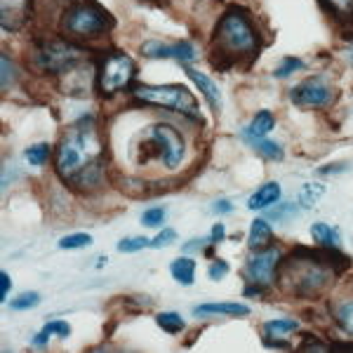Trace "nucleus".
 Returning <instances> with one entry per match:
<instances>
[{"mask_svg":"<svg viewBox=\"0 0 353 353\" xmlns=\"http://www.w3.org/2000/svg\"><path fill=\"white\" fill-rule=\"evenodd\" d=\"M170 273H172V278L179 285L191 288L193 283H196V259H193L191 254H181V257L172 259Z\"/></svg>","mask_w":353,"mask_h":353,"instance_id":"obj_19","label":"nucleus"},{"mask_svg":"<svg viewBox=\"0 0 353 353\" xmlns=\"http://www.w3.org/2000/svg\"><path fill=\"white\" fill-rule=\"evenodd\" d=\"M139 52L146 57V59H176L181 64H191L196 57V48L189 41H176V43H165V41H146L141 43Z\"/></svg>","mask_w":353,"mask_h":353,"instance_id":"obj_11","label":"nucleus"},{"mask_svg":"<svg viewBox=\"0 0 353 353\" xmlns=\"http://www.w3.org/2000/svg\"><path fill=\"white\" fill-rule=\"evenodd\" d=\"M137 81V64L128 52L109 50L97 61V92L106 99L125 94L134 88Z\"/></svg>","mask_w":353,"mask_h":353,"instance_id":"obj_8","label":"nucleus"},{"mask_svg":"<svg viewBox=\"0 0 353 353\" xmlns=\"http://www.w3.org/2000/svg\"><path fill=\"white\" fill-rule=\"evenodd\" d=\"M130 97L137 104L163 111L168 109L181 116L184 121L201 123V104L186 85H134L130 90Z\"/></svg>","mask_w":353,"mask_h":353,"instance_id":"obj_7","label":"nucleus"},{"mask_svg":"<svg viewBox=\"0 0 353 353\" xmlns=\"http://www.w3.org/2000/svg\"><path fill=\"white\" fill-rule=\"evenodd\" d=\"M299 327L301 325L297 318H273L261 325V332H264V339H285L288 334L297 332Z\"/></svg>","mask_w":353,"mask_h":353,"instance_id":"obj_21","label":"nucleus"},{"mask_svg":"<svg viewBox=\"0 0 353 353\" xmlns=\"http://www.w3.org/2000/svg\"><path fill=\"white\" fill-rule=\"evenodd\" d=\"M321 5L337 24H353V0H321Z\"/></svg>","mask_w":353,"mask_h":353,"instance_id":"obj_22","label":"nucleus"},{"mask_svg":"<svg viewBox=\"0 0 353 353\" xmlns=\"http://www.w3.org/2000/svg\"><path fill=\"white\" fill-rule=\"evenodd\" d=\"M41 304V294L33 292V290H28V292H21L17 294V297L10 301V306H12V311H31L36 309V306Z\"/></svg>","mask_w":353,"mask_h":353,"instance_id":"obj_31","label":"nucleus"},{"mask_svg":"<svg viewBox=\"0 0 353 353\" xmlns=\"http://www.w3.org/2000/svg\"><path fill=\"white\" fill-rule=\"evenodd\" d=\"M325 196V186L323 184H316V181H306L304 186L299 189V196H297V205L301 210H311L321 198Z\"/></svg>","mask_w":353,"mask_h":353,"instance_id":"obj_24","label":"nucleus"},{"mask_svg":"<svg viewBox=\"0 0 353 353\" xmlns=\"http://www.w3.org/2000/svg\"><path fill=\"white\" fill-rule=\"evenodd\" d=\"M50 339H52V337H50V334L45 332V330H41V332H38L36 337H33L31 344H33V346H38V349H43V346H48V344H50Z\"/></svg>","mask_w":353,"mask_h":353,"instance_id":"obj_42","label":"nucleus"},{"mask_svg":"<svg viewBox=\"0 0 353 353\" xmlns=\"http://www.w3.org/2000/svg\"><path fill=\"white\" fill-rule=\"evenodd\" d=\"M281 196H283L281 184H278V181H266V184H261L259 189L248 198V210H252V212H261V210L276 205L278 201H281Z\"/></svg>","mask_w":353,"mask_h":353,"instance_id":"obj_17","label":"nucleus"},{"mask_svg":"<svg viewBox=\"0 0 353 353\" xmlns=\"http://www.w3.org/2000/svg\"><path fill=\"white\" fill-rule=\"evenodd\" d=\"M116 26V19L106 8L94 0H68L57 14V31L59 36L73 43H90L106 38Z\"/></svg>","mask_w":353,"mask_h":353,"instance_id":"obj_5","label":"nucleus"},{"mask_svg":"<svg viewBox=\"0 0 353 353\" xmlns=\"http://www.w3.org/2000/svg\"><path fill=\"white\" fill-rule=\"evenodd\" d=\"M156 323H158V327H161L163 332H168V334H179V332H184V327H186V321L176 311L158 313Z\"/></svg>","mask_w":353,"mask_h":353,"instance_id":"obj_26","label":"nucleus"},{"mask_svg":"<svg viewBox=\"0 0 353 353\" xmlns=\"http://www.w3.org/2000/svg\"><path fill=\"white\" fill-rule=\"evenodd\" d=\"M10 288H12V278H10L8 271H3V273H0V299H3V301H8Z\"/></svg>","mask_w":353,"mask_h":353,"instance_id":"obj_39","label":"nucleus"},{"mask_svg":"<svg viewBox=\"0 0 353 353\" xmlns=\"http://www.w3.org/2000/svg\"><path fill=\"white\" fill-rule=\"evenodd\" d=\"M212 212L214 214H231L233 212V203L226 201V198H219V201L212 203Z\"/></svg>","mask_w":353,"mask_h":353,"instance_id":"obj_40","label":"nucleus"},{"mask_svg":"<svg viewBox=\"0 0 353 353\" xmlns=\"http://www.w3.org/2000/svg\"><path fill=\"white\" fill-rule=\"evenodd\" d=\"M144 3H168V0H144Z\"/></svg>","mask_w":353,"mask_h":353,"instance_id":"obj_43","label":"nucleus"},{"mask_svg":"<svg viewBox=\"0 0 353 353\" xmlns=\"http://www.w3.org/2000/svg\"><path fill=\"white\" fill-rule=\"evenodd\" d=\"M189 156V141L181 128L170 121H153L130 141V158L137 168H158L174 174L184 168Z\"/></svg>","mask_w":353,"mask_h":353,"instance_id":"obj_2","label":"nucleus"},{"mask_svg":"<svg viewBox=\"0 0 353 353\" xmlns=\"http://www.w3.org/2000/svg\"><path fill=\"white\" fill-rule=\"evenodd\" d=\"M297 208H299L297 203H281L278 205V210L266 208V219H273V221H278V224H285V221H290L292 217H297L299 214Z\"/></svg>","mask_w":353,"mask_h":353,"instance_id":"obj_28","label":"nucleus"},{"mask_svg":"<svg viewBox=\"0 0 353 353\" xmlns=\"http://www.w3.org/2000/svg\"><path fill=\"white\" fill-rule=\"evenodd\" d=\"M311 238L321 250H341V245H344V238H341L337 226H330L325 221H313Z\"/></svg>","mask_w":353,"mask_h":353,"instance_id":"obj_18","label":"nucleus"},{"mask_svg":"<svg viewBox=\"0 0 353 353\" xmlns=\"http://www.w3.org/2000/svg\"><path fill=\"white\" fill-rule=\"evenodd\" d=\"M273 128H276V116H273L271 111H259L257 116L252 118L245 128L241 130V137L245 144L252 146L257 139H264V137H269L273 132Z\"/></svg>","mask_w":353,"mask_h":353,"instance_id":"obj_16","label":"nucleus"},{"mask_svg":"<svg viewBox=\"0 0 353 353\" xmlns=\"http://www.w3.org/2000/svg\"><path fill=\"white\" fill-rule=\"evenodd\" d=\"M330 313H332V323L346 339H353V294H344V297L332 299L330 304Z\"/></svg>","mask_w":353,"mask_h":353,"instance_id":"obj_14","label":"nucleus"},{"mask_svg":"<svg viewBox=\"0 0 353 353\" xmlns=\"http://www.w3.org/2000/svg\"><path fill=\"white\" fill-rule=\"evenodd\" d=\"M283 264V250L281 245H266V248L252 250V254L245 261V278L248 283L261 288H273L278 283V273Z\"/></svg>","mask_w":353,"mask_h":353,"instance_id":"obj_10","label":"nucleus"},{"mask_svg":"<svg viewBox=\"0 0 353 353\" xmlns=\"http://www.w3.org/2000/svg\"><path fill=\"white\" fill-rule=\"evenodd\" d=\"M231 273V266H229V261L226 259H214L212 264H210V269H208V276H210V281H224L226 276Z\"/></svg>","mask_w":353,"mask_h":353,"instance_id":"obj_36","label":"nucleus"},{"mask_svg":"<svg viewBox=\"0 0 353 353\" xmlns=\"http://www.w3.org/2000/svg\"><path fill=\"white\" fill-rule=\"evenodd\" d=\"M196 318H210V316H229V318H243L250 316V306L241 301H210L193 309Z\"/></svg>","mask_w":353,"mask_h":353,"instance_id":"obj_15","label":"nucleus"},{"mask_svg":"<svg viewBox=\"0 0 353 353\" xmlns=\"http://www.w3.org/2000/svg\"><path fill=\"white\" fill-rule=\"evenodd\" d=\"M45 332L50 334L52 339H66L68 334H71V325H68L66 321H59V318H54V321H48L45 323Z\"/></svg>","mask_w":353,"mask_h":353,"instance_id":"obj_34","label":"nucleus"},{"mask_svg":"<svg viewBox=\"0 0 353 353\" xmlns=\"http://www.w3.org/2000/svg\"><path fill=\"white\" fill-rule=\"evenodd\" d=\"M334 278H337V271L330 264L325 250L311 252V250L304 248L294 250L288 259L283 257L281 273H278V283L304 299L321 297L332 285Z\"/></svg>","mask_w":353,"mask_h":353,"instance_id":"obj_4","label":"nucleus"},{"mask_svg":"<svg viewBox=\"0 0 353 353\" xmlns=\"http://www.w3.org/2000/svg\"><path fill=\"white\" fill-rule=\"evenodd\" d=\"M52 146L45 144V141H41V144H33L28 146V149L24 151V158L26 163L31 165V168H45V165L50 163V156H52Z\"/></svg>","mask_w":353,"mask_h":353,"instance_id":"obj_25","label":"nucleus"},{"mask_svg":"<svg viewBox=\"0 0 353 353\" xmlns=\"http://www.w3.org/2000/svg\"><path fill=\"white\" fill-rule=\"evenodd\" d=\"M54 172L68 189L92 193L109 181V141L94 113H85L66 128L54 146Z\"/></svg>","mask_w":353,"mask_h":353,"instance_id":"obj_1","label":"nucleus"},{"mask_svg":"<svg viewBox=\"0 0 353 353\" xmlns=\"http://www.w3.org/2000/svg\"><path fill=\"white\" fill-rule=\"evenodd\" d=\"M176 241V231L174 229H170V226H165L163 231H158L156 236L151 238V245L149 248L153 250H163V248H170V245H174Z\"/></svg>","mask_w":353,"mask_h":353,"instance_id":"obj_35","label":"nucleus"},{"mask_svg":"<svg viewBox=\"0 0 353 353\" xmlns=\"http://www.w3.org/2000/svg\"><path fill=\"white\" fill-rule=\"evenodd\" d=\"M346 168H349V163H330V165H323V168L318 170V174H321V176H327V174H341Z\"/></svg>","mask_w":353,"mask_h":353,"instance_id":"obj_38","label":"nucleus"},{"mask_svg":"<svg viewBox=\"0 0 353 353\" xmlns=\"http://www.w3.org/2000/svg\"><path fill=\"white\" fill-rule=\"evenodd\" d=\"M181 250H184V254H191V252H203V238H193L186 245H181Z\"/></svg>","mask_w":353,"mask_h":353,"instance_id":"obj_41","label":"nucleus"},{"mask_svg":"<svg viewBox=\"0 0 353 353\" xmlns=\"http://www.w3.org/2000/svg\"><path fill=\"white\" fill-rule=\"evenodd\" d=\"M0 68H3V78H0V88H3V92H10V90L14 88L17 83H19V66H17V61L5 52L0 57Z\"/></svg>","mask_w":353,"mask_h":353,"instance_id":"obj_23","label":"nucleus"},{"mask_svg":"<svg viewBox=\"0 0 353 353\" xmlns=\"http://www.w3.org/2000/svg\"><path fill=\"white\" fill-rule=\"evenodd\" d=\"M85 59H90V50L81 43H73L59 36V33L38 38L31 48V54H28L33 71L50 78H61L66 71H71L73 66H78Z\"/></svg>","mask_w":353,"mask_h":353,"instance_id":"obj_6","label":"nucleus"},{"mask_svg":"<svg viewBox=\"0 0 353 353\" xmlns=\"http://www.w3.org/2000/svg\"><path fill=\"white\" fill-rule=\"evenodd\" d=\"M36 0H0V24L5 31H21L33 17Z\"/></svg>","mask_w":353,"mask_h":353,"instance_id":"obj_12","label":"nucleus"},{"mask_svg":"<svg viewBox=\"0 0 353 353\" xmlns=\"http://www.w3.org/2000/svg\"><path fill=\"white\" fill-rule=\"evenodd\" d=\"M184 66V73L191 78V83L198 88V92L203 94V99L208 101V106L212 109L214 113H219L221 111V92H219V88H217V83L212 81V78L208 76V73H203V71H198V68H193L191 64H181Z\"/></svg>","mask_w":353,"mask_h":353,"instance_id":"obj_13","label":"nucleus"},{"mask_svg":"<svg viewBox=\"0 0 353 353\" xmlns=\"http://www.w3.org/2000/svg\"><path fill=\"white\" fill-rule=\"evenodd\" d=\"M273 243V226L266 217H257L250 224V233H248V248L250 250H259L266 248V245Z\"/></svg>","mask_w":353,"mask_h":353,"instance_id":"obj_20","label":"nucleus"},{"mask_svg":"<svg viewBox=\"0 0 353 353\" xmlns=\"http://www.w3.org/2000/svg\"><path fill=\"white\" fill-rule=\"evenodd\" d=\"M261 52V33L243 5H229L217 19L212 33V57L219 66H236L243 61H252Z\"/></svg>","mask_w":353,"mask_h":353,"instance_id":"obj_3","label":"nucleus"},{"mask_svg":"<svg viewBox=\"0 0 353 353\" xmlns=\"http://www.w3.org/2000/svg\"><path fill=\"white\" fill-rule=\"evenodd\" d=\"M165 219H168V210L165 208H146L144 212H141V224H144L146 229H161L165 224Z\"/></svg>","mask_w":353,"mask_h":353,"instance_id":"obj_30","label":"nucleus"},{"mask_svg":"<svg viewBox=\"0 0 353 353\" xmlns=\"http://www.w3.org/2000/svg\"><path fill=\"white\" fill-rule=\"evenodd\" d=\"M290 99H292V104L299 106V109L323 111V109H330V106L337 101V88H334L325 73H316V76H309L294 85V88L290 90Z\"/></svg>","mask_w":353,"mask_h":353,"instance_id":"obj_9","label":"nucleus"},{"mask_svg":"<svg viewBox=\"0 0 353 353\" xmlns=\"http://www.w3.org/2000/svg\"><path fill=\"white\" fill-rule=\"evenodd\" d=\"M90 245H92V236L78 231V233H68V236L61 238L59 250H85V248H90Z\"/></svg>","mask_w":353,"mask_h":353,"instance_id":"obj_29","label":"nucleus"},{"mask_svg":"<svg viewBox=\"0 0 353 353\" xmlns=\"http://www.w3.org/2000/svg\"><path fill=\"white\" fill-rule=\"evenodd\" d=\"M151 241H146L144 236H130V238H123L121 243H118V252L123 254H132V252H139V250L149 248Z\"/></svg>","mask_w":353,"mask_h":353,"instance_id":"obj_33","label":"nucleus"},{"mask_svg":"<svg viewBox=\"0 0 353 353\" xmlns=\"http://www.w3.org/2000/svg\"><path fill=\"white\" fill-rule=\"evenodd\" d=\"M304 66H306V64L299 59V57H283V61L276 66V71H273V76H276V78H290V76H292V73L301 71V68H304Z\"/></svg>","mask_w":353,"mask_h":353,"instance_id":"obj_32","label":"nucleus"},{"mask_svg":"<svg viewBox=\"0 0 353 353\" xmlns=\"http://www.w3.org/2000/svg\"><path fill=\"white\" fill-rule=\"evenodd\" d=\"M226 238V226L221 224V221H217V224L212 226V231H210V238H208V243H212V245H219L221 241Z\"/></svg>","mask_w":353,"mask_h":353,"instance_id":"obj_37","label":"nucleus"},{"mask_svg":"<svg viewBox=\"0 0 353 353\" xmlns=\"http://www.w3.org/2000/svg\"><path fill=\"white\" fill-rule=\"evenodd\" d=\"M252 149L257 151L261 158H266V161H283V158H285V151H283V146L278 144V141L269 139V137H264V139H257L252 144Z\"/></svg>","mask_w":353,"mask_h":353,"instance_id":"obj_27","label":"nucleus"}]
</instances>
